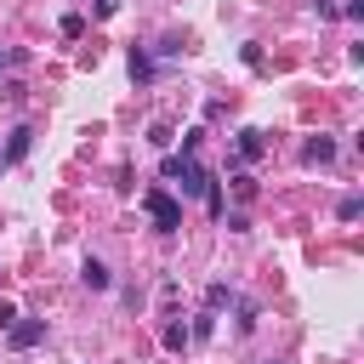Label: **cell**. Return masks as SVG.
Returning a JSON list of instances; mask_svg holds the SVG:
<instances>
[{
  "label": "cell",
  "mask_w": 364,
  "mask_h": 364,
  "mask_svg": "<svg viewBox=\"0 0 364 364\" xmlns=\"http://www.w3.org/2000/svg\"><path fill=\"white\" fill-rule=\"evenodd\" d=\"M165 182H176V188H182V193L193 199V193H205V188H210L216 176H210V171H205V165H199L193 154H171V159H165Z\"/></svg>",
  "instance_id": "obj_1"
},
{
  "label": "cell",
  "mask_w": 364,
  "mask_h": 364,
  "mask_svg": "<svg viewBox=\"0 0 364 364\" xmlns=\"http://www.w3.org/2000/svg\"><path fill=\"white\" fill-rule=\"evenodd\" d=\"M142 210L154 216L159 233H176V228H182V199H171L165 188H148V193H142Z\"/></svg>",
  "instance_id": "obj_2"
},
{
  "label": "cell",
  "mask_w": 364,
  "mask_h": 364,
  "mask_svg": "<svg viewBox=\"0 0 364 364\" xmlns=\"http://www.w3.org/2000/svg\"><path fill=\"white\" fill-rule=\"evenodd\" d=\"M6 341H11L17 353H23V347H40V341H46V318H11V324H6Z\"/></svg>",
  "instance_id": "obj_3"
},
{
  "label": "cell",
  "mask_w": 364,
  "mask_h": 364,
  "mask_svg": "<svg viewBox=\"0 0 364 364\" xmlns=\"http://www.w3.org/2000/svg\"><path fill=\"white\" fill-rule=\"evenodd\" d=\"M28 142H34V131H28V125H17V131L6 136V148H0V165H17V159L28 154Z\"/></svg>",
  "instance_id": "obj_4"
},
{
  "label": "cell",
  "mask_w": 364,
  "mask_h": 364,
  "mask_svg": "<svg viewBox=\"0 0 364 364\" xmlns=\"http://www.w3.org/2000/svg\"><path fill=\"white\" fill-rule=\"evenodd\" d=\"M301 159H307V165H330V159H336V142H330V136H307V142H301Z\"/></svg>",
  "instance_id": "obj_5"
},
{
  "label": "cell",
  "mask_w": 364,
  "mask_h": 364,
  "mask_svg": "<svg viewBox=\"0 0 364 364\" xmlns=\"http://www.w3.org/2000/svg\"><path fill=\"white\" fill-rule=\"evenodd\" d=\"M262 154H267V136H262L256 125H245V131H239V159H262Z\"/></svg>",
  "instance_id": "obj_6"
},
{
  "label": "cell",
  "mask_w": 364,
  "mask_h": 364,
  "mask_svg": "<svg viewBox=\"0 0 364 364\" xmlns=\"http://www.w3.org/2000/svg\"><path fill=\"white\" fill-rule=\"evenodd\" d=\"M80 284H85V290H108L114 279H108V267H102L97 256H85V267H80Z\"/></svg>",
  "instance_id": "obj_7"
},
{
  "label": "cell",
  "mask_w": 364,
  "mask_h": 364,
  "mask_svg": "<svg viewBox=\"0 0 364 364\" xmlns=\"http://www.w3.org/2000/svg\"><path fill=\"white\" fill-rule=\"evenodd\" d=\"M154 74V63H148V51L142 46H131V80H148Z\"/></svg>",
  "instance_id": "obj_8"
},
{
  "label": "cell",
  "mask_w": 364,
  "mask_h": 364,
  "mask_svg": "<svg viewBox=\"0 0 364 364\" xmlns=\"http://www.w3.org/2000/svg\"><path fill=\"white\" fill-rule=\"evenodd\" d=\"M336 216H341V222H358V216H364V199H358V193H347V199L336 205Z\"/></svg>",
  "instance_id": "obj_9"
},
{
  "label": "cell",
  "mask_w": 364,
  "mask_h": 364,
  "mask_svg": "<svg viewBox=\"0 0 364 364\" xmlns=\"http://www.w3.org/2000/svg\"><path fill=\"white\" fill-rule=\"evenodd\" d=\"M233 324H239V330H245V336H250V330H256V301H250V296H239V318H233Z\"/></svg>",
  "instance_id": "obj_10"
},
{
  "label": "cell",
  "mask_w": 364,
  "mask_h": 364,
  "mask_svg": "<svg viewBox=\"0 0 364 364\" xmlns=\"http://www.w3.org/2000/svg\"><path fill=\"white\" fill-rule=\"evenodd\" d=\"M165 347L182 353V347H188V324H171V330H165Z\"/></svg>",
  "instance_id": "obj_11"
},
{
  "label": "cell",
  "mask_w": 364,
  "mask_h": 364,
  "mask_svg": "<svg viewBox=\"0 0 364 364\" xmlns=\"http://www.w3.org/2000/svg\"><path fill=\"white\" fill-rule=\"evenodd\" d=\"M57 28H63V40H80V34H85V17H63Z\"/></svg>",
  "instance_id": "obj_12"
},
{
  "label": "cell",
  "mask_w": 364,
  "mask_h": 364,
  "mask_svg": "<svg viewBox=\"0 0 364 364\" xmlns=\"http://www.w3.org/2000/svg\"><path fill=\"white\" fill-rule=\"evenodd\" d=\"M148 142H154V148H171V125H165V119H159V125H154V131H148Z\"/></svg>",
  "instance_id": "obj_13"
},
{
  "label": "cell",
  "mask_w": 364,
  "mask_h": 364,
  "mask_svg": "<svg viewBox=\"0 0 364 364\" xmlns=\"http://www.w3.org/2000/svg\"><path fill=\"white\" fill-rule=\"evenodd\" d=\"M119 11V0H91V17H114Z\"/></svg>",
  "instance_id": "obj_14"
},
{
  "label": "cell",
  "mask_w": 364,
  "mask_h": 364,
  "mask_svg": "<svg viewBox=\"0 0 364 364\" xmlns=\"http://www.w3.org/2000/svg\"><path fill=\"white\" fill-rule=\"evenodd\" d=\"M11 318H17V307H11V301H0V330H6Z\"/></svg>",
  "instance_id": "obj_15"
},
{
  "label": "cell",
  "mask_w": 364,
  "mask_h": 364,
  "mask_svg": "<svg viewBox=\"0 0 364 364\" xmlns=\"http://www.w3.org/2000/svg\"><path fill=\"white\" fill-rule=\"evenodd\" d=\"M0 63H6V57H0Z\"/></svg>",
  "instance_id": "obj_16"
},
{
  "label": "cell",
  "mask_w": 364,
  "mask_h": 364,
  "mask_svg": "<svg viewBox=\"0 0 364 364\" xmlns=\"http://www.w3.org/2000/svg\"><path fill=\"white\" fill-rule=\"evenodd\" d=\"M273 364H279V358H273Z\"/></svg>",
  "instance_id": "obj_17"
}]
</instances>
